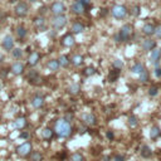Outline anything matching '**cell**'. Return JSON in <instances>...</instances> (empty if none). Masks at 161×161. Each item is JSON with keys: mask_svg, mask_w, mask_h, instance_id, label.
Listing matches in <instances>:
<instances>
[{"mask_svg": "<svg viewBox=\"0 0 161 161\" xmlns=\"http://www.w3.org/2000/svg\"><path fill=\"white\" fill-rule=\"evenodd\" d=\"M3 48L5 49V52H10L14 48V39L12 35H5L3 38V43H1Z\"/></svg>", "mask_w": 161, "mask_h": 161, "instance_id": "9", "label": "cell"}, {"mask_svg": "<svg viewBox=\"0 0 161 161\" xmlns=\"http://www.w3.org/2000/svg\"><path fill=\"white\" fill-rule=\"evenodd\" d=\"M142 31H143V34L145 35H152L155 33V25H152L151 23H147V24H145L143 25V28H142Z\"/></svg>", "mask_w": 161, "mask_h": 161, "instance_id": "21", "label": "cell"}, {"mask_svg": "<svg viewBox=\"0 0 161 161\" xmlns=\"http://www.w3.org/2000/svg\"><path fill=\"white\" fill-rule=\"evenodd\" d=\"M28 136H29L28 132H21V133H20V137H21V138H28Z\"/></svg>", "mask_w": 161, "mask_h": 161, "instance_id": "49", "label": "cell"}, {"mask_svg": "<svg viewBox=\"0 0 161 161\" xmlns=\"http://www.w3.org/2000/svg\"><path fill=\"white\" fill-rule=\"evenodd\" d=\"M10 71H12V73L15 74V76H20V74L24 72V66L20 62H17V63H14L12 66Z\"/></svg>", "mask_w": 161, "mask_h": 161, "instance_id": "15", "label": "cell"}, {"mask_svg": "<svg viewBox=\"0 0 161 161\" xmlns=\"http://www.w3.org/2000/svg\"><path fill=\"white\" fill-rule=\"evenodd\" d=\"M39 59H40L39 53H38V52H31L30 56H29V58H28V64H29V66H31V67H34V66H37V64H38Z\"/></svg>", "mask_w": 161, "mask_h": 161, "instance_id": "13", "label": "cell"}, {"mask_svg": "<svg viewBox=\"0 0 161 161\" xmlns=\"http://www.w3.org/2000/svg\"><path fill=\"white\" fill-rule=\"evenodd\" d=\"M160 58H161V54H160V50L159 49H152L151 52V57H150V61H151L155 66H159V62H160Z\"/></svg>", "mask_w": 161, "mask_h": 161, "instance_id": "16", "label": "cell"}, {"mask_svg": "<svg viewBox=\"0 0 161 161\" xmlns=\"http://www.w3.org/2000/svg\"><path fill=\"white\" fill-rule=\"evenodd\" d=\"M155 35L157 37V38H161V24L157 25V26H155Z\"/></svg>", "mask_w": 161, "mask_h": 161, "instance_id": "41", "label": "cell"}, {"mask_svg": "<svg viewBox=\"0 0 161 161\" xmlns=\"http://www.w3.org/2000/svg\"><path fill=\"white\" fill-rule=\"evenodd\" d=\"M111 14L112 17L116 19H123L127 15V9L123 5H115L113 8L111 9Z\"/></svg>", "mask_w": 161, "mask_h": 161, "instance_id": "4", "label": "cell"}, {"mask_svg": "<svg viewBox=\"0 0 161 161\" xmlns=\"http://www.w3.org/2000/svg\"><path fill=\"white\" fill-rule=\"evenodd\" d=\"M112 67L116 68V69H121L123 67V62L120 61V59H116V61H113V63H112Z\"/></svg>", "mask_w": 161, "mask_h": 161, "instance_id": "38", "label": "cell"}, {"mask_svg": "<svg viewBox=\"0 0 161 161\" xmlns=\"http://www.w3.org/2000/svg\"><path fill=\"white\" fill-rule=\"evenodd\" d=\"M28 80L31 84H39L40 83V76L38 74V72L30 71L29 74H28Z\"/></svg>", "mask_w": 161, "mask_h": 161, "instance_id": "14", "label": "cell"}, {"mask_svg": "<svg viewBox=\"0 0 161 161\" xmlns=\"http://www.w3.org/2000/svg\"><path fill=\"white\" fill-rule=\"evenodd\" d=\"M160 135H161V131H160V128L157 126L151 127V130H150V137H151L152 140H156Z\"/></svg>", "mask_w": 161, "mask_h": 161, "instance_id": "27", "label": "cell"}, {"mask_svg": "<svg viewBox=\"0 0 161 161\" xmlns=\"http://www.w3.org/2000/svg\"><path fill=\"white\" fill-rule=\"evenodd\" d=\"M80 119H82L86 126H94L97 123V119H96V116L93 113H83L80 116Z\"/></svg>", "mask_w": 161, "mask_h": 161, "instance_id": "8", "label": "cell"}, {"mask_svg": "<svg viewBox=\"0 0 161 161\" xmlns=\"http://www.w3.org/2000/svg\"><path fill=\"white\" fill-rule=\"evenodd\" d=\"M138 125V121H137V117L135 115H131L130 117H128V126H130L131 128L136 127Z\"/></svg>", "mask_w": 161, "mask_h": 161, "instance_id": "34", "label": "cell"}, {"mask_svg": "<svg viewBox=\"0 0 161 161\" xmlns=\"http://www.w3.org/2000/svg\"><path fill=\"white\" fill-rule=\"evenodd\" d=\"M71 63L74 64V66H80V64L83 63V57L80 54H74L72 58H71Z\"/></svg>", "mask_w": 161, "mask_h": 161, "instance_id": "28", "label": "cell"}, {"mask_svg": "<svg viewBox=\"0 0 161 161\" xmlns=\"http://www.w3.org/2000/svg\"><path fill=\"white\" fill-rule=\"evenodd\" d=\"M17 152H18L19 156H21V157L29 156V154L31 152V143H30V142H24V143H21L20 146L17 149Z\"/></svg>", "mask_w": 161, "mask_h": 161, "instance_id": "6", "label": "cell"}, {"mask_svg": "<svg viewBox=\"0 0 161 161\" xmlns=\"http://www.w3.org/2000/svg\"><path fill=\"white\" fill-rule=\"evenodd\" d=\"M62 44L64 47H72L74 44V37L72 34H66L62 38Z\"/></svg>", "mask_w": 161, "mask_h": 161, "instance_id": "17", "label": "cell"}, {"mask_svg": "<svg viewBox=\"0 0 161 161\" xmlns=\"http://www.w3.org/2000/svg\"><path fill=\"white\" fill-rule=\"evenodd\" d=\"M0 91H1V84H0Z\"/></svg>", "mask_w": 161, "mask_h": 161, "instance_id": "54", "label": "cell"}, {"mask_svg": "<svg viewBox=\"0 0 161 161\" xmlns=\"http://www.w3.org/2000/svg\"><path fill=\"white\" fill-rule=\"evenodd\" d=\"M64 120H66V121H71V120H73V113H69V112H68V113L66 115V117H64Z\"/></svg>", "mask_w": 161, "mask_h": 161, "instance_id": "46", "label": "cell"}, {"mask_svg": "<svg viewBox=\"0 0 161 161\" xmlns=\"http://www.w3.org/2000/svg\"><path fill=\"white\" fill-rule=\"evenodd\" d=\"M140 154H141V156L143 159H149V157L152 156V150L150 149L147 145H143V146L141 147V150H140Z\"/></svg>", "mask_w": 161, "mask_h": 161, "instance_id": "20", "label": "cell"}, {"mask_svg": "<svg viewBox=\"0 0 161 161\" xmlns=\"http://www.w3.org/2000/svg\"><path fill=\"white\" fill-rule=\"evenodd\" d=\"M30 161H42L43 160V156H42V154L38 152V151H33V152H30Z\"/></svg>", "mask_w": 161, "mask_h": 161, "instance_id": "33", "label": "cell"}, {"mask_svg": "<svg viewBox=\"0 0 161 161\" xmlns=\"http://www.w3.org/2000/svg\"><path fill=\"white\" fill-rule=\"evenodd\" d=\"M26 126V120L24 119V117H19V119H17L15 120V122H14V127L15 128H24Z\"/></svg>", "mask_w": 161, "mask_h": 161, "instance_id": "26", "label": "cell"}, {"mask_svg": "<svg viewBox=\"0 0 161 161\" xmlns=\"http://www.w3.org/2000/svg\"><path fill=\"white\" fill-rule=\"evenodd\" d=\"M140 80H141L142 83H146L147 80H149V72L145 68H143V71L140 73Z\"/></svg>", "mask_w": 161, "mask_h": 161, "instance_id": "35", "label": "cell"}, {"mask_svg": "<svg viewBox=\"0 0 161 161\" xmlns=\"http://www.w3.org/2000/svg\"><path fill=\"white\" fill-rule=\"evenodd\" d=\"M132 34V26L130 24H125L121 28V30L119 31V39L120 42H127L128 39H130V37Z\"/></svg>", "mask_w": 161, "mask_h": 161, "instance_id": "3", "label": "cell"}, {"mask_svg": "<svg viewBox=\"0 0 161 161\" xmlns=\"http://www.w3.org/2000/svg\"><path fill=\"white\" fill-rule=\"evenodd\" d=\"M58 63H59V67H68L69 63H71V61H69V58L67 56H61V58L58 59Z\"/></svg>", "mask_w": 161, "mask_h": 161, "instance_id": "30", "label": "cell"}, {"mask_svg": "<svg viewBox=\"0 0 161 161\" xmlns=\"http://www.w3.org/2000/svg\"><path fill=\"white\" fill-rule=\"evenodd\" d=\"M106 14H107V9H102V12L100 13V15H101V17H105Z\"/></svg>", "mask_w": 161, "mask_h": 161, "instance_id": "50", "label": "cell"}, {"mask_svg": "<svg viewBox=\"0 0 161 161\" xmlns=\"http://www.w3.org/2000/svg\"><path fill=\"white\" fill-rule=\"evenodd\" d=\"M86 76H92V74H94L96 73V69L94 68H92V67H88V68H86L84 69V72H83Z\"/></svg>", "mask_w": 161, "mask_h": 161, "instance_id": "39", "label": "cell"}, {"mask_svg": "<svg viewBox=\"0 0 161 161\" xmlns=\"http://www.w3.org/2000/svg\"><path fill=\"white\" fill-rule=\"evenodd\" d=\"M155 76H156L157 78H161V68L156 66V68H155Z\"/></svg>", "mask_w": 161, "mask_h": 161, "instance_id": "43", "label": "cell"}, {"mask_svg": "<svg viewBox=\"0 0 161 161\" xmlns=\"http://www.w3.org/2000/svg\"><path fill=\"white\" fill-rule=\"evenodd\" d=\"M115 161H125V156H123V155H116Z\"/></svg>", "mask_w": 161, "mask_h": 161, "instance_id": "44", "label": "cell"}, {"mask_svg": "<svg viewBox=\"0 0 161 161\" xmlns=\"http://www.w3.org/2000/svg\"><path fill=\"white\" fill-rule=\"evenodd\" d=\"M131 14L133 15V17H137V15L140 14V7H138V5H136V7H133V9L131 10Z\"/></svg>", "mask_w": 161, "mask_h": 161, "instance_id": "40", "label": "cell"}, {"mask_svg": "<svg viewBox=\"0 0 161 161\" xmlns=\"http://www.w3.org/2000/svg\"><path fill=\"white\" fill-rule=\"evenodd\" d=\"M159 50H160V54H161V49H159Z\"/></svg>", "mask_w": 161, "mask_h": 161, "instance_id": "55", "label": "cell"}, {"mask_svg": "<svg viewBox=\"0 0 161 161\" xmlns=\"http://www.w3.org/2000/svg\"><path fill=\"white\" fill-rule=\"evenodd\" d=\"M72 12L74 14H77V15H80V14H83L86 12V9L83 7V4L80 3V0H78V1H74L73 5H72Z\"/></svg>", "mask_w": 161, "mask_h": 161, "instance_id": "10", "label": "cell"}, {"mask_svg": "<svg viewBox=\"0 0 161 161\" xmlns=\"http://www.w3.org/2000/svg\"><path fill=\"white\" fill-rule=\"evenodd\" d=\"M66 12V5L61 1H56L50 5V13L53 15H61Z\"/></svg>", "mask_w": 161, "mask_h": 161, "instance_id": "7", "label": "cell"}, {"mask_svg": "<svg viewBox=\"0 0 161 161\" xmlns=\"http://www.w3.org/2000/svg\"><path fill=\"white\" fill-rule=\"evenodd\" d=\"M53 135H54V131H53L52 128H49V127H47V128H44V130L42 131V136H43L44 140H50V138L53 137Z\"/></svg>", "mask_w": 161, "mask_h": 161, "instance_id": "25", "label": "cell"}, {"mask_svg": "<svg viewBox=\"0 0 161 161\" xmlns=\"http://www.w3.org/2000/svg\"><path fill=\"white\" fill-rule=\"evenodd\" d=\"M71 161H84V157H83V155H80L79 152H74L71 156Z\"/></svg>", "mask_w": 161, "mask_h": 161, "instance_id": "36", "label": "cell"}, {"mask_svg": "<svg viewBox=\"0 0 161 161\" xmlns=\"http://www.w3.org/2000/svg\"><path fill=\"white\" fill-rule=\"evenodd\" d=\"M86 131H87V126H82V127H79V133L82 135V133H84Z\"/></svg>", "mask_w": 161, "mask_h": 161, "instance_id": "48", "label": "cell"}, {"mask_svg": "<svg viewBox=\"0 0 161 161\" xmlns=\"http://www.w3.org/2000/svg\"><path fill=\"white\" fill-rule=\"evenodd\" d=\"M142 71H143V66H142L141 63H135L131 67V72L132 73H138V74H140Z\"/></svg>", "mask_w": 161, "mask_h": 161, "instance_id": "31", "label": "cell"}, {"mask_svg": "<svg viewBox=\"0 0 161 161\" xmlns=\"http://www.w3.org/2000/svg\"><path fill=\"white\" fill-rule=\"evenodd\" d=\"M120 74H121V69L113 68V69H112V71L110 72V74H108V80H110V82H116V80L119 79Z\"/></svg>", "mask_w": 161, "mask_h": 161, "instance_id": "22", "label": "cell"}, {"mask_svg": "<svg viewBox=\"0 0 161 161\" xmlns=\"http://www.w3.org/2000/svg\"><path fill=\"white\" fill-rule=\"evenodd\" d=\"M84 30V25L82 23H79V21H76V23H73L72 25V31L74 34H79L82 33V31Z\"/></svg>", "mask_w": 161, "mask_h": 161, "instance_id": "23", "label": "cell"}, {"mask_svg": "<svg viewBox=\"0 0 161 161\" xmlns=\"http://www.w3.org/2000/svg\"><path fill=\"white\" fill-rule=\"evenodd\" d=\"M66 24H67V18L64 17L63 14H61V15H54V18L52 19V26H53L54 29H57V30L64 28V26H66Z\"/></svg>", "mask_w": 161, "mask_h": 161, "instance_id": "5", "label": "cell"}, {"mask_svg": "<svg viewBox=\"0 0 161 161\" xmlns=\"http://www.w3.org/2000/svg\"><path fill=\"white\" fill-rule=\"evenodd\" d=\"M80 3L83 4V7H84L86 10H87V9L91 7V0H80Z\"/></svg>", "mask_w": 161, "mask_h": 161, "instance_id": "42", "label": "cell"}, {"mask_svg": "<svg viewBox=\"0 0 161 161\" xmlns=\"http://www.w3.org/2000/svg\"><path fill=\"white\" fill-rule=\"evenodd\" d=\"M108 160H110V157H107V156H106V157H103V159H102V161H108Z\"/></svg>", "mask_w": 161, "mask_h": 161, "instance_id": "52", "label": "cell"}, {"mask_svg": "<svg viewBox=\"0 0 161 161\" xmlns=\"http://www.w3.org/2000/svg\"><path fill=\"white\" fill-rule=\"evenodd\" d=\"M54 131L59 137H68V136H71V133H72V126H71V123L66 121L64 119L58 120L56 122Z\"/></svg>", "mask_w": 161, "mask_h": 161, "instance_id": "1", "label": "cell"}, {"mask_svg": "<svg viewBox=\"0 0 161 161\" xmlns=\"http://www.w3.org/2000/svg\"><path fill=\"white\" fill-rule=\"evenodd\" d=\"M1 71H3V72H0V77L5 78V77L8 76V71H9V69H1Z\"/></svg>", "mask_w": 161, "mask_h": 161, "instance_id": "45", "label": "cell"}, {"mask_svg": "<svg viewBox=\"0 0 161 161\" xmlns=\"http://www.w3.org/2000/svg\"><path fill=\"white\" fill-rule=\"evenodd\" d=\"M79 91H80V87H79V84H77V83L71 84V86L68 87V92H69V94L76 96V94L79 93Z\"/></svg>", "mask_w": 161, "mask_h": 161, "instance_id": "29", "label": "cell"}, {"mask_svg": "<svg viewBox=\"0 0 161 161\" xmlns=\"http://www.w3.org/2000/svg\"><path fill=\"white\" fill-rule=\"evenodd\" d=\"M12 56H13V58H15V59H20L21 57H23V50L20 49V48H13L12 49Z\"/></svg>", "mask_w": 161, "mask_h": 161, "instance_id": "32", "label": "cell"}, {"mask_svg": "<svg viewBox=\"0 0 161 161\" xmlns=\"http://www.w3.org/2000/svg\"><path fill=\"white\" fill-rule=\"evenodd\" d=\"M113 137H115V135H113V132L112 131L107 132V138H108V140H113Z\"/></svg>", "mask_w": 161, "mask_h": 161, "instance_id": "47", "label": "cell"}, {"mask_svg": "<svg viewBox=\"0 0 161 161\" xmlns=\"http://www.w3.org/2000/svg\"><path fill=\"white\" fill-rule=\"evenodd\" d=\"M47 67L49 68V71L57 72L58 69H59V63H58V59H52V61H49V62H48V64H47Z\"/></svg>", "mask_w": 161, "mask_h": 161, "instance_id": "24", "label": "cell"}, {"mask_svg": "<svg viewBox=\"0 0 161 161\" xmlns=\"http://www.w3.org/2000/svg\"><path fill=\"white\" fill-rule=\"evenodd\" d=\"M31 105H33L34 108H40V107H43V105H44V98H43L42 96H35V97H33V100H31Z\"/></svg>", "mask_w": 161, "mask_h": 161, "instance_id": "19", "label": "cell"}, {"mask_svg": "<svg viewBox=\"0 0 161 161\" xmlns=\"http://www.w3.org/2000/svg\"><path fill=\"white\" fill-rule=\"evenodd\" d=\"M15 34H17L18 38L24 39L25 37H26V34H28V30H26L25 26L19 25V26H17V28H15Z\"/></svg>", "mask_w": 161, "mask_h": 161, "instance_id": "18", "label": "cell"}, {"mask_svg": "<svg viewBox=\"0 0 161 161\" xmlns=\"http://www.w3.org/2000/svg\"><path fill=\"white\" fill-rule=\"evenodd\" d=\"M33 24H34V26L37 29L44 30L45 29V18L44 17H37L33 20Z\"/></svg>", "mask_w": 161, "mask_h": 161, "instance_id": "11", "label": "cell"}, {"mask_svg": "<svg viewBox=\"0 0 161 161\" xmlns=\"http://www.w3.org/2000/svg\"><path fill=\"white\" fill-rule=\"evenodd\" d=\"M28 1H29V3H37L38 0H28Z\"/></svg>", "mask_w": 161, "mask_h": 161, "instance_id": "53", "label": "cell"}, {"mask_svg": "<svg viewBox=\"0 0 161 161\" xmlns=\"http://www.w3.org/2000/svg\"><path fill=\"white\" fill-rule=\"evenodd\" d=\"M157 93H159V88L156 87V86H152V87H150L149 94L151 96V97H155V96H157Z\"/></svg>", "mask_w": 161, "mask_h": 161, "instance_id": "37", "label": "cell"}, {"mask_svg": "<svg viewBox=\"0 0 161 161\" xmlns=\"http://www.w3.org/2000/svg\"><path fill=\"white\" fill-rule=\"evenodd\" d=\"M141 47H142V49H143L145 52H150V50H152L154 48L156 47V42L152 40V39H146V40L142 42Z\"/></svg>", "mask_w": 161, "mask_h": 161, "instance_id": "12", "label": "cell"}, {"mask_svg": "<svg viewBox=\"0 0 161 161\" xmlns=\"http://www.w3.org/2000/svg\"><path fill=\"white\" fill-rule=\"evenodd\" d=\"M3 61H4V57H3L1 54H0V64H1V63H3Z\"/></svg>", "mask_w": 161, "mask_h": 161, "instance_id": "51", "label": "cell"}, {"mask_svg": "<svg viewBox=\"0 0 161 161\" xmlns=\"http://www.w3.org/2000/svg\"><path fill=\"white\" fill-rule=\"evenodd\" d=\"M28 12H29V7H28V4L24 3V1H19L14 7V13L19 18L26 17V15H28Z\"/></svg>", "mask_w": 161, "mask_h": 161, "instance_id": "2", "label": "cell"}]
</instances>
